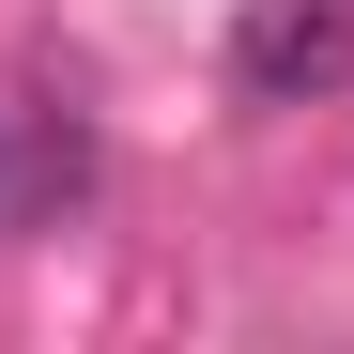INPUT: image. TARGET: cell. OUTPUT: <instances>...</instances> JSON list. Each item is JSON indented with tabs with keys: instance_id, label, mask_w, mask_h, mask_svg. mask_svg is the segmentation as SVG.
<instances>
[{
	"instance_id": "1",
	"label": "cell",
	"mask_w": 354,
	"mask_h": 354,
	"mask_svg": "<svg viewBox=\"0 0 354 354\" xmlns=\"http://www.w3.org/2000/svg\"><path fill=\"white\" fill-rule=\"evenodd\" d=\"M339 77H354V0H247V16H231V93L308 108Z\"/></svg>"
}]
</instances>
